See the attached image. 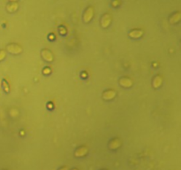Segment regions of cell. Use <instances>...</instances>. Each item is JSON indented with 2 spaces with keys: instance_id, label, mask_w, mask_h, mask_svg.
Wrapping results in <instances>:
<instances>
[{
  "instance_id": "cell-8",
  "label": "cell",
  "mask_w": 181,
  "mask_h": 170,
  "mask_svg": "<svg viewBox=\"0 0 181 170\" xmlns=\"http://www.w3.org/2000/svg\"><path fill=\"white\" fill-rule=\"evenodd\" d=\"M112 22V16L108 13L104 14L101 20V26L103 28H107Z\"/></svg>"
},
{
  "instance_id": "cell-4",
  "label": "cell",
  "mask_w": 181,
  "mask_h": 170,
  "mask_svg": "<svg viewBox=\"0 0 181 170\" xmlns=\"http://www.w3.org/2000/svg\"><path fill=\"white\" fill-rule=\"evenodd\" d=\"M89 153V148L85 146H79L78 147L75 152H74V156L75 157H78V158H80V157H84L88 154Z\"/></svg>"
},
{
  "instance_id": "cell-5",
  "label": "cell",
  "mask_w": 181,
  "mask_h": 170,
  "mask_svg": "<svg viewBox=\"0 0 181 170\" xmlns=\"http://www.w3.org/2000/svg\"><path fill=\"white\" fill-rule=\"evenodd\" d=\"M122 146V142L118 137H115L109 142V148L112 151H115Z\"/></svg>"
},
{
  "instance_id": "cell-10",
  "label": "cell",
  "mask_w": 181,
  "mask_h": 170,
  "mask_svg": "<svg viewBox=\"0 0 181 170\" xmlns=\"http://www.w3.org/2000/svg\"><path fill=\"white\" fill-rule=\"evenodd\" d=\"M154 88L157 89L160 87H162L163 85V78L160 75H157L154 79H153V83H152Z\"/></svg>"
},
{
  "instance_id": "cell-6",
  "label": "cell",
  "mask_w": 181,
  "mask_h": 170,
  "mask_svg": "<svg viewBox=\"0 0 181 170\" xmlns=\"http://www.w3.org/2000/svg\"><path fill=\"white\" fill-rule=\"evenodd\" d=\"M117 95V93L116 91L114 90H106L102 93V99L105 100V101H111V100H113L114 98L116 97Z\"/></svg>"
},
{
  "instance_id": "cell-2",
  "label": "cell",
  "mask_w": 181,
  "mask_h": 170,
  "mask_svg": "<svg viewBox=\"0 0 181 170\" xmlns=\"http://www.w3.org/2000/svg\"><path fill=\"white\" fill-rule=\"evenodd\" d=\"M94 17V9L92 6H89L86 11L84 12V15H83V21L85 23L90 22L91 20L93 19Z\"/></svg>"
},
{
  "instance_id": "cell-3",
  "label": "cell",
  "mask_w": 181,
  "mask_h": 170,
  "mask_svg": "<svg viewBox=\"0 0 181 170\" xmlns=\"http://www.w3.org/2000/svg\"><path fill=\"white\" fill-rule=\"evenodd\" d=\"M118 83H119V85H120L122 87H124V88H130V87H132L133 85H134L133 80H131V79H129V78H126V77H122V78H120L119 80H118Z\"/></svg>"
},
{
  "instance_id": "cell-13",
  "label": "cell",
  "mask_w": 181,
  "mask_h": 170,
  "mask_svg": "<svg viewBox=\"0 0 181 170\" xmlns=\"http://www.w3.org/2000/svg\"><path fill=\"white\" fill-rule=\"evenodd\" d=\"M2 86H3L4 90L5 91L6 93H9V91H10V87H9V85H8V83L6 82V80H3V81H2Z\"/></svg>"
},
{
  "instance_id": "cell-14",
  "label": "cell",
  "mask_w": 181,
  "mask_h": 170,
  "mask_svg": "<svg viewBox=\"0 0 181 170\" xmlns=\"http://www.w3.org/2000/svg\"><path fill=\"white\" fill-rule=\"evenodd\" d=\"M5 57H6V52H5V50L1 49V50H0V61H2Z\"/></svg>"
},
{
  "instance_id": "cell-12",
  "label": "cell",
  "mask_w": 181,
  "mask_h": 170,
  "mask_svg": "<svg viewBox=\"0 0 181 170\" xmlns=\"http://www.w3.org/2000/svg\"><path fill=\"white\" fill-rule=\"evenodd\" d=\"M19 8V4L16 2H11L6 5V10L8 12H14L18 10Z\"/></svg>"
},
{
  "instance_id": "cell-9",
  "label": "cell",
  "mask_w": 181,
  "mask_h": 170,
  "mask_svg": "<svg viewBox=\"0 0 181 170\" xmlns=\"http://www.w3.org/2000/svg\"><path fill=\"white\" fill-rule=\"evenodd\" d=\"M181 20V13L179 11H177L175 13H173L169 19V21L170 24H176L179 23Z\"/></svg>"
},
{
  "instance_id": "cell-18",
  "label": "cell",
  "mask_w": 181,
  "mask_h": 170,
  "mask_svg": "<svg viewBox=\"0 0 181 170\" xmlns=\"http://www.w3.org/2000/svg\"><path fill=\"white\" fill-rule=\"evenodd\" d=\"M11 2H15V1H17V0H10Z\"/></svg>"
},
{
  "instance_id": "cell-7",
  "label": "cell",
  "mask_w": 181,
  "mask_h": 170,
  "mask_svg": "<svg viewBox=\"0 0 181 170\" xmlns=\"http://www.w3.org/2000/svg\"><path fill=\"white\" fill-rule=\"evenodd\" d=\"M41 54H42V57L43 58L47 61V62H52L53 61V59H54V57H53V54H52V52L50 51V50H49V49H43L42 50V52H41Z\"/></svg>"
},
{
  "instance_id": "cell-19",
  "label": "cell",
  "mask_w": 181,
  "mask_h": 170,
  "mask_svg": "<svg viewBox=\"0 0 181 170\" xmlns=\"http://www.w3.org/2000/svg\"><path fill=\"white\" fill-rule=\"evenodd\" d=\"M72 170H79V169H78V168H73Z\"/></svg>"
},
{
  "instance_id": "cell-20",
  "label": "cell",
  "mask_w": 181,
  "mask_h": 170,
  "mask_svg": "<svg viewBox=\"0 0 181 170\" xmlns=\"http://www.w3.org/2000/svg\"><path fill=\"white\" fill-rule=\"evenodd\" d=\"M102 170H107V169H102Z\"/></svg>"
},
{
  "instance_id": "cell-15",
  "label": "cell",
  "mask_w": 181,
  "mask_h": 170,
  "mask_svg": "<svg viewBox=\"0 0 181 170\" xmlns=\"http://www.w3.org/2000/svg\"><path fill=\"white\" fill-rule=\"evenodd\" d=\"M112 5L113 7H117V6H118L120 5V1L119 0H113L112 3Z\"/></svg>"
},
{
  "instance_id": "cell-17",
  "label": "cell",
  "mask_w": 181,
  "mask_h": 170,
  "mask_svg": "<svg viewBox=\"0 0 181 170\" xmlns=\"http://www.w3.org/2000/svg\"><path fill=\"white\" fill-rule=\"evenodd\" d=\"M58 170H69V168L66 167V166H65V167H62V168H60Z\"/></svg>"
},
{
  "instance_id": "cell-21",
  "label": "cell",
  "mask_w": 181,
  "mask_h": 170,
  "mask_svg": "<svg viewBox=\"0 0 181 170\" xmlns=\"http://www.w3.org/2000/svg\"><path fill=\"white\" fill-rule=\"evenodd\" d=\"M4 170H5V169H4Z\"/></svg>"
},
{
  "instance_id": "cell-1",
  "label": "cell",
  "mask_w": 181,
  "mask_h": 170,
  "mask_svg": "<svg viewBox=\"0 0 181 170\" xmlns=\"http://www.w3.org/2000/svg\"><path fill=\"white\" fill-rule=\"evenodd\" d=\"M6 49L9 53L13 55H19L22 52V48L21 46L16 43H10L6 46Z\"/></svg>"
},
{
  "instance_id": "cell-11",
  "label": "cell",
  "mask_w": 181,
  "mask_h": 170,
  "mask_svg": "<svg viewBox=\"0 0 181 170\" xmlns=\"http://www.w3.org/2000/svg\"><path fill=\"white\" fill-rule=\"evenodd\" d=\"M143 35V31L141 29H134L129 33V37L133 38V39H138L141 38Z\"/></svg>"
},
{
  "instance_id": "cell-16",
  "label": "cell",
  "mask_w": 181,
  "mask_h": 170,
  "mask_svg": "<svg viewBox=\"0 0 181 170\" xmlns=\"http://www.w3.org/2000/svg\"><path fill=\"white\" fill-rule=\"evenodd\" d=\"M44 74H47V73H50V68H49V67H45V68H44Z\"/></svg>"
}]
</instances>
